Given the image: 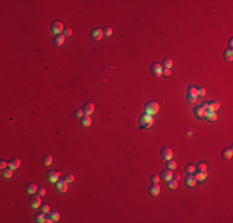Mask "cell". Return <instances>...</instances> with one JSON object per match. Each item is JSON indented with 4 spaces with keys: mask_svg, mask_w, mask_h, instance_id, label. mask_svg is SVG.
<instances>
[{
    "mask_svg": "<svg viewBox=\"0 0 233 223\" xmlns=\"http://www.w3.org/2000/svg\"><path fill=\"white\" fill-rule=\"evenodd\" d=\"M138 124H139L140 129H148V128H150L154 124L153 115L146 114V113H143L139 117V119H138Z\"/></svg>",
    "mask_w": 233,
    "mask_h": 223,
    "instance_id": "1",
    "label": "cell"
},
{
    "mask_svg": "<svg viewBox=\"0 0 233 223\" xmlns=\"http://www.w3.org/2000/svg\"><path fill=\"white\" fill-rule=\"evenodd\" d=\"M159 109H160L159 104H157L156 102H154V101H151V102H148L146 104L144 105V110H145V113H146V114H150V115L157 114V112H159Z\"/></svg>",
    "mask_w": 233,
    "mask_h": 223,
    "instance_id": "2",
    "label": "cell"
},
{
    "mask_svg": "<svg viewBox=\"0 0 233 223\" xmlns=\"http://www.w3.org/2000/svg\"><path fill=\"white\" fill-rule=\"evenodd\" d=\"M197 88L195 86H189L187 88V93H186V99L189 103H195L197 101Z\"/></svg>",
    "mask_w": 233,
    "mask_h": 223,
    "instance_id": "3",
    "label": "cell"
},
{
    "mask_svg": "<svg viewBox=\"0 0 233 223\" xmlns=\"http://www.w3.org/2000/svg\"><path fill=\"white\" fill-rule=\"evenodd\" d=\"M60 176H61V173L55 171V170H51V171L46 172V179H47L48 182H51V184H56L57 181L60 180Z\"/></svg>",
    "mask_w": 233,
    "mask_h": 223,
    "instance_id": "4",
    "label": "cell"
},
{
    "mask_svg": "<svg viewBox=\"0 0 233 223\" xmlns=\"http://www.w3.org/2000/svg\"><path fill=\"white\" fill-rule=\"evenodd\" d=\"M51 32H53L55 35H61V32H63V25L60 21H53L51 24V27H50Z\"/></svg>",
    "mask_w": 233,
    "mask_h": 223,
    "instance_id": "5",
    "label": "cell"
},
{
    "mask_svg": "<svg viewBox=\"0 0 233 223\" xmlns=\"http://www.w3.org/2000/svg\"><path fill=\"white\" fill-rule=\"evenodd\" d=\"M150 72L154 77H160L161 74H163V67H161V65L156 63V62H154L150 67Z\"/></svg>",
    "mask_w": 233,
    "mask_h": 223,
    "instance_id": "6",
    "label": "cell"
},
{
    "mask_svg": "<svg viewBox=\"0 0 233 223\" xmlns=\"http://www.w3.org/2000/svg\"><path fill=\"white\" fill-rule=\"evenodd\" d=\"M30 206L32 208L41 207V196H39L37 193H34V195L30 197Z\"/></svg>",
    "mask_w": 233,
    "mask_h": 223,
    "instance_id": "7",
    "label": "cell"
},
{
    "mask_svg": "<svg viewBox=\"0 0 233 223\" xmlns=\"http://www.w3.org/2000/svg\"><path fill=\"white\" fill-rule=\"evenodd\" d=\"M68 186H67V182H66L65 180H58L56 182V190L60 193H65L66 191H67Z\"/></svg>",
    "mask_w": 233,
    "mask_h": 223,
    "instance_id": "8",
    "label": "cell"
},
{
    "mask_svg": "<svg viewBox=\"0 0 233 223\" xmlns=\"http://www.w3.org/2000/svg\"><path fill=\"white\" fill-rule=\"evenodd\" d=\"M172 150L170 148H164L161 150V158H163L164 161H168V160H171L172 159Z\"/></svg>",
    "mask_w": 233,
    "mask_h": 223,
    "instance_id": "9",
    "label": "cell"
},
{
    "mask_svg": "<svg viewBox=\"0 0 233 223\" xmlns=\"http://www.w3.org/2000/svg\"><path fill=\"white\" fill-rule=\"evenodd\" d=\"M91 37H92L93 41H99L103 37V30L102 29H94V30L91 32Z\"/></svg>",
    "mask_w": 233,
    "mask_h": 223,
    "instance_id": "10",
    "label": "cell"
},
{
    "mask_svg": "<svg viewBox=\"0 0 233 223\" xmlns=\"http://www.w3.org/2000/svg\"><path fill=\"white\" fill-rule=\"evenodd\" d=\"M82 110L84 112V115H91L94 112V104H93V103H91V102L86 103V104L83 105Z\"/></svg>",
    "mask_w": 233,
    "mask_h": 223,
    "instance_id": "11",
    "label": "cell"
},
{
    "mask_svg": "<svg viewBox=\"0 0 233 223\" xmlns=\"http://www.w3.org/2000/svg\"><path fill=\"white\" fill-rule=\"evenodd\" d=\"M196 182H197V180L195 176H192V173H190L185 180V185L189 186V187H195V186H196Z\"/></svg>",
    "mask_w": 233,
    "mask_h": 223,
    "instance_id": "12",
    "label": "cell"
},
{
    "mask_svg": "<svg viewBox=\"0 0 233 223\" xmlns=\"http://www.w3.org/2000/svg\"><path fill=\"white\" fill-rule=\"evenodd\" d=\"M7 167H10L12 171L18 170L20 167V159H11L9 162H7Z\"/></svg>",
    "mask_w": 233,
    "mask_h": 223,
    "instance_id": "13",
    "label": "cell"
},
{
    "mask_svg": "<svg viewBox=\"0 0 233 223\" xmlns=\"http://www.w3.org/2000/svg\"><path fill=\"white\" fill-rule=\"evenodd\" d=\"M205 118L207 122L213 123L217 120V114H216V112H205Z\"/></svg>",
    "mask_w": 233,
    "mask_h": 223,
    "instance_id": "14",
    "label": "cell"
},
{
    "mask_svg": "<svg viewBox=\"0 0 233 223\" xmlns=\"http://www.w3.org/2000/svg\"><path fill=\"white\" fill-rule=\"evenodd\" d=\"M25 190H26V192L29 195H34V193H37V186L35 184H27L25 186Z\"/></svg>",
    "mask_w": 233,
    "mask_h": 223,
    "instance_id": "15",
    "label": "cell"
},
{
    "mask_svg": "<svg viewBox=\"0 0 233 223\" xmlns=\"http://www.w3.org/2000/svg\"><path fill=\"white\" fill-rule=\"evenodd\" d=\"M149 193H150L151 196H157L160 193V186L157 184H153L150 186V188H149Z\"/></svg>",
    "mask_w": 233,
    "mask_h": 223,
    "instance_id": "16",
    "label": "cell"
},
{
    "mask_svg": "<svg viewBox=\"0 0 233 223\" xmlns=\"http://www.w3.org/2000/svg\"><path fill=\"white\" fill-rule=\"evenodd\" d=\"M63 42H65V36L63 35H56V37L53 39V45H55L56 47L62 46Z\"/></svg>",
    "mask_w": 233,
    "mask_h": 223,
    "instance_id": "17",
    "label": "cell"
},
{
    "mask_svg": "<svg viewBox=\"0 0 233 223\" xmlns=\"http://www.w3.org/2000/svg\"><path fill=\"white\" fill-rule=\"evenodd\" d=\"M160 177H161V179H163L164 181L171 180V179H172V172H171V170H163V171H161V173H160Z\"/></svg>",
    "mask_w": 233,
    "mask_h": 223,
    "instance_id": "18",
    "label": "cell"
},
{
    "mask_svg": "<svg viewBox=\"0 0 233 223\" xmlns=\"http://www.w3.org/2000/svg\"><path fill=\"white\" fill-rule=\"evenodd\" d=\"M207 104H208V109L211 112H217L219 109V107H221L219 102H217V101H212L210 103H207Z\"/></svg>",
    "mask_w": 233,
    "mask_h": 223,
    "instance_id": "19",
    "label": "cell"
},
{
    "mask_svg": "<svg viewBox=\"0 0 233 223\" xmlns=\"http://www.w3.org/2000/svg\"><path fill=\"white\" fill-rule=\"evenodd\" d=\"M193 114L196 115L197 118H200V119H203V118H205V110H203L201 107H196V108L193 109Z\"/></svg>",
    "mask_w": 233,
    "mask_h": 223,
    "instance_id": "20",
    "label": "cell"
},
{
    "mask_svg": "<svg viewBox=\"0 0 233 223\" xmlns=\"http://www.w3.org/2000/svg\"><path fill=\"white\" fill-rule=\"evenodd\" d=\"M233 156V151H232V148H228V149H224L222 151V158L226 159V160H230Z\"/></svg>",
    "mask_w": 233,
    "mask_h": 223,
    "instance_id": "21",
    "label": "cell"
},
{
    "mask_svg": "<svg viewBox=\"0 0 233 223\" xmlns=\"http://www.w3.org/2000/svg\"><path fill=\"white\" fill-rule=\"evenodd\" d=\"M81 120H82V122H81L82 125L86 126V128L91 126V124H92V119H91L89 115H83V118H81Z\"/></svg>",
    "mask_w": 233,
    "mask_h": 223,
    "instance_id": "22",
    "label": "cell"
},
{
    "mask_svg": "<svg viewBox=\"0 0 233 223\" xmlns=\"http://www.w3.org/2000/svg\"><path fill=\"white\" fill-rule=\"evenodd\" d=\"M223 58L226 61H228V62H231L233 60V51L231 48H228V50H226V51L223 52Z\"/></svg>",
    "mask_w": 233,
    "mask_h": 223,
    "instance_id": "23",
    "label": "cell"
},
{
    "mask_svg": "<svg viewBox=\"0 0 233 223\" xmlns=\"http://www.w3.org/2000/svg\"><path fill=\"white\" fill-rule=\"evenodd\" d=\"M34 218H35V222H37V223H44L45 220H46V216H45L44 212H39V213L35 214Z\"/></svg>",
    "mask_w": 233,
    "mask_h": 223,
    "instance_id": "24",
    "label": "cell"
},
{
    "mask_svg": "<svg viewBox=\"0 0 233 223\" xmlns=\"http://www.w3.org/2000/svg\"><path fill=\"white\" fill-rule=\"evenodd\" d=\"M1 176L4 177V179H10V177L12 176V170L10 167L4 169V170H1Z\"/></svg>",
    "mask_w": 233,
    "mask_h": 223,
    "instance_id": "25",
    "label": "cell"
},
{
    "mask_svg": "<svg viewBox=\"0 0 233 223\" xmlns=\"http://www.w3.org/2000/svg\"><path fill=\"white\" fill-rule=\"evenodd\" d=\"M195 172H196L195 177H196V180H197V181L202 182L203 180H206V177H207V172H201V171H195Z\"/></svg>",
    "mask_w": 233,
    "mask_h": 223,
    "instance_id": "26",
    "label": "cell"
},
{
    "mask_svg": "<svg viewBox=\"0 0 233 223\" xmlns=\"http://www.w3.org/2000/svg\"><path fill=\"white\" fill-rule=\"evenodd\" d=\"M46 217L51 218L52 222H57L58 220H60V214H58V212H55V211H53V212H51V211H50V212L47 213V216H46Z\"/></svg>",
    "mask_w": 233,
    "mask_h": 223,
    "instance_id": "27",
    "label": "cell"
},
{
    "mask_svg": "<svg viewBox=\"0 0 233 223\" xmlns=\"http://www.w3.org/2000/svg\"><path fill=\"white\" fill-rule=\"evenodd\" d=\"M172 60L171 58H165L164 61H163V65H161V67H163V68H171L172 67Z\"/></svg>",
    "mask_w": 233,
    "mask_h": 223,
    "instance_id": "28",
    "label": "cell"
},
{
    "mask_svg": "<svg viewBox=\"0 0 233 223\" xmlns=\"http://www.w3.org/2000/svg\"><path fill=\"white\" fill-rule=\"evenodd\" d=\"M196 170L195 171H201V172H207V165L205 162H198L197 166L195 167Z\"/></svg>",
    "mask_w": 233,
    "mask_h": 223,
    "instance_id": "29",
    "label": "cell"
},
{
    "mask_svg": "<svg viewBox=\"0 0 233 223\" xmlns=\"http://www.w3.org/2000/svg\"><path fill=\"white\" fill-rule=\"evenodd\" d=\"M42 164L45 166H50L52 164V156L51 155H45L42 158Z\"/></svg>",
    "mask_w": 233,
    "mask_h": 223,
    "instance_id": "30",
    "label": "cell"
},
{
    "mask_svg": "<svg viewBox=\"0 0 233 223\" xmlns=\"http://www.w3.org/2000/svg\"><path fill=\"white\" fill-rule=\"evenodd\" d=\"M168 187H169L170 190H175V188L177 187V181L174 180V179L169 180V181H168Z\"/></svg>",
    "mask_w": 233,
    "mask_h": 223,
    "instance_id": "31",
    "label": "cell"
},
{
    "mask_svg": "<svg viewBox=\"0 0 233 223\" xmlns=\"http://www.w3.org/2000/svg\"><path fill=\"white\" fill-rule=\"evenodd\" d=\"M166 166H168V169H169V170H175V169H176V166H177V165H176V162H175V161L168 160V161H166Z\"/></svg>",
    "mask_w": 233,
    "mask_h": 223,
    "instance_id": "32",
    "label": "cell"
},
{
    "mask_svg": "<svg viewBox=\"0 0 233 223\" xmlns=\"http://www.w3.org/2000/svg\"><path fill=\"white\" fill-rule=\"evenodd\" d=\"M65 181L67 184H69V182H73L74 181V176L72 175V173H67V175L65 176Z\"/></svg>",
    "mask_w": 233,
    "mask_h": 223,
    "instance_id": "33",
    "label": "cell"
},
{
    "mask_svg": "<svg viewBox=\"0 0 233 223\" xmlns=\"http://www.w3.org/2000/svg\"><path fill=\"white\" fill-rule=\"evenodd\" d=\"M195 170H196V169H195L193 165H186V167H185V171L187 173H193Z\"/></svg>",
    "mask_w": 233,
    "mask_h": 223,
    "instance_id": "34",
    "label": "cell"
},
{
    "mask_svg": "<svg viewBox=\"0 0 233 223\" xmlns=\"http://www.w3.org/2000/svg\"><path fill=\"white\" fill-rule=\"evenodd\" d=\"M112 34H113L112 27H106L104 30H103V35H106V36H112Z\"/></svg>",
    "mask_w": 233,
    "mask_h": 223,
    "instance_id": "35",
    "label": "cell"
},
{
    "mask_svg": "<svg viewBox=\"0 0 233 223\" xmlns=\"http://www.w3.org/2000/svg\"><path fill=\"white\" fill-rule=\"evenodd\" d=\"M40 211L41 212H44L45 214H47L48 212H50V207L47 205H41V208H40Z\"/></svg>",
    "mask_w": 233,
    "mask_h": 223,
    "instance_id": "36",
    "label": "cell"
},
{
    "mask_svg": "<svg viewBox=\"0 0 233 223\" xmlns=\"http://www.w3.org/2000/svg\"><path fill=\"white\" fill-rule=\"evenodd\" d=\"M159 180H160V177L157 176V175H153L150 177V182L151 184H159Z\"/></svg>",
    "mask_w": 233,
    "mask_h": 223,
    "instance_id": "37",
    "label": "cell"
},
{
    "mask_svg": "<svg viewBox=\"0 0 233 223\" xmlns=\"http://www.w3.org/2000/svg\"><path fill=\"white\" fill-rule=\"evenodd\" d=\"M37 195L41 196V197L45 196V195H46V190H45L44 187H39V188H37Z\"/></svg>",
    "mask_w": 233,
    "mask_h": 223,
    "instance_id": "38",
    "label": "cell"
},
{
    "mask_svg": "<svg viewBox=\"0 0 233 223\" xmlns=\"http://www.w3.org/2000/svg\"><path fill=\"white\" fill-rule=\"evenodd\" d=\"M74 115H76L77 118H83V115H84V112H83L82 109H77L76 112H74Z\"/></svg>",
    "mask_w": 233,
    "mask_h": 223,
    "instance_id": "39",
    "label": "cell"
},
{
    "mask_svg": "<svg viewBox=\"0 0 233 223\" xmlns=\"http://www.w3.org/2000/svg\"><path fill=\"white\" fill-rule=\"evenodd\" d=\"M71 35H72V30H71V29L69 27H66V29H63V36L66 37V36H71Z\"/></svg>",
    "mask_w": 233,
    "mask_h": 223,
    "instance_id": "40",
    "label": "cell"
},
{
    "mask_svg": "<svg viewBox=\"0 0 233 223\" xmlns=\"http://www.w3.org/2000/svg\"><path fill=\"white\" fill-rule=\"evenodd\" d=\"M205 94H206L205 88H197V96H198V97H203Z\"/></svg>",
    "mask_w": 233,
    "mask_h": 223,
    "instance_id": "41",
    "label": "cell"
},
{
    "mask_svg": "<svg viewBox=\"0 0 233 223\" xmlns=\"http://www.w3.org/2000/svg\"><path fill=\"white\" fill-rule=\"evenodd\" d=\"M7 167V162L5 160H0V169L1 170H4V169H6Z\"/></svg>",
    "mask_w": 233,
    "mask_h": 223,
    "instance_id": "42",
    "label": "cell"
},
{
    "mask_svg": "<svg viewBox=\"0 0 233 223\" xmlns=\"http://www.w3.org/2000/svg\"><path fill=\"white\" fill-rule=\"evenodd\" d=\"M163 74L168 77V76H170V74H171V71H170L169 68H163Z\"/></svg>",
    "mask_w": 233,
    "mask_h": 223,
    "instance_id": "43",
    "label": "cell"
},
{
    "mask_svg": "<svg viewBox=\"0 0 233 223\" xmlns=\"http://www.w3.org/2000/svg\"><path fill=\"white\" fill-rule=\"evenodd\" d=\"M200 107H201L203 110H207V109H208V104H207V103H202V104L200 105Z\"/></svg>",
    "mask_w": 233,
    "mask_h": 223,
    "instance_id": "44",
    "label": "cell"
},
{
    "mask_svg": "<svg viewBox=\"0 0 233 223\" xmlns=\"http://www.w3.org/2000/svg\"><path fill=\"white\" fill-rule=\"evenodd\" d=\"M172 179L178 181V180H180V175H178V173H172Z\"/></svg>",
    "mask_w": 233,
    "mask_h": 223,
    "instance_id": "45",
    "label": "cell"
},
{
    "mask_svg": "<svg viewBox=\"0 0 233 223\" xmlns=\"http://www.w3.org/2000/svg\"><path fill=\"white\" fill-rule=\"evenodd\" d=\"M228 46H230V48L232 50V46H233V39H232V37L230 39V41H228Z\"/></svg>",
    "mask_w": 233,
    "mask_h": 223,
    "instance_id": "46",
    "label": "cell"
}]
</instances>
